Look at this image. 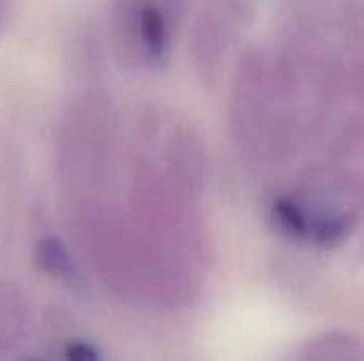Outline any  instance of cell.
Segmentation results:
<instances>
[{"label": "cell", "instance_id": "1", "mask_svg": "<svg viewBox=\"0 0 364 361\" xmlns=\"http://www.w3.org/2000/svg\"><path fill=\"white\" fill-rule=\"evenodd\" d=\"M186 19L183 0H111L109 34L115 53L136 70L168 64Z\"/></svg>", "mask_w": 364, "mask_h": 361}, {"label": "cell", "instance_id": "2", "mask_svg": "<svg viewBox=\"0 0 364 361\" xmlns=\"http://www.w3.org/2000/svg\"><path fill=\"white\" fill-rule=\"evenodd\" d=\"M26 321V304L17 289L0 285V353L15 345Z\"/></svg>", "mask_w": 364, "mask_h": 361}, {"label": "cell", "instance_id": "3", "mask_svg": "<svg viewBox=\"0 0 364 361\" xmlns=\"http://www.w3.org/2000/svg\"><path fill=\"white\" fill-rule=\"evenodd\" d=\"M38 260H41V266L51 277H60V279H70L73 277L70 255L64 249V245L58 243L55 238H45L41 243V247H38Z\"/></svg>", "mask_w": 364, "mask_h": 361}, {"label": "cell", "instance_id": "4", "mask_svg": "<svg viewBox=\"0 0 364 361\" xmlns=\"http://www.w3.org/2000/svg\"><path fill=\"white\" fill-rule=\"evenodd\" d=\"M196 4L198 11H213V9H252V0H183V6Z\"/></svg>", "mask_w": 364, "mask_h": 361}, {"label": "cell", "instance_id": "5", "mask_svg": "<svg viewBox=\"0 0 364 361\" xmlns=\"http://www.w3.org/2000/svg\"><path fill=\"white\" fill-rule=\"evenodd\" d=\"M66 360L68 361H98V355L94 353L92 347L83 345V343H73L66 351Z\"/></svg>", "mask_w": 364, "mask_h": 361}, {"label": "cell", "instance_id": "6", "mask_svg": "<svg viewBox=\"0 0 364 361\" xmlns=\"http://www.w3.org/2000/svg\"><path fill=\"white\" fill-rule=\"evenodd\" d=\"M9 11H11V2L9 0H0V30L4 28V23L9 19Z\"/></svg>", "mask_w": 364, "mask_h": 361}]
</instances>
